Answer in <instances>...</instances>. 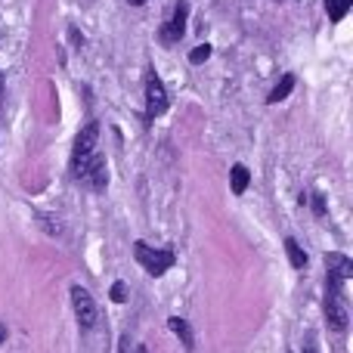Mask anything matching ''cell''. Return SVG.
Wrapping results in <instances>:
<instances>
[{
    "mask_svg": "<svg viewBox=\"0 0 353 353\" xmlns=\"http://www.w3.org/2000/svg\"><path fill=\"white\" fill-rule=\"evenodd\" d=\"M325 319L335 332H344L350 323L347 304H344V279L338 276H329V285H325Z\"/></svg>",
    "mask_w": 353,
    "mask_h": 353,
    "instance_id": "6da1fadb",
    "label": "cell"
},
{
    "mask_svg": "<svg viewBox=\"0 0 353 353\" xmlns=\"http://www.w3.org/2000/svg\"><path fill=\"white\" fill-rule=\"evenodd\" d=\"M134 251H137V261L143 263V270H146L149 276H165L168 270L174 267L171 251H155V248H149L146 242H137Z\"/></svg>",
    "mask_w": 353,
    "mask_h": 353,
    "instance_id": "7a4b0ae2",
    "label": "cell"
},
{
    "mask_svg": "<svg viewBox=\"0 0 353 353\" xmlns=\"http://www.w3.org/2000/svg\"><path fill=\"white\" fill-rule=\"evenodd\" d=\"M146 112L149 118H159L168 112V93H165V84L155 72L146 74Z\"/></svg>",
    "mask_w": 353,
    "mask_h": 353,
    "instance_id": "3957f363",
    "label": "cell"
},
{
    "mask_svg": "<svg viewBox=\"0 0 353 353\" xmlns=\"http://www.w3.org/2000/svg\"><path fill=\"white\" fill-rule=\"evenodd\" d=\"M97 140H99V124L97 121H90L87 128H81L78 140H74V171H81V168H84V161L93 155Z\"/></svg>",
    "mask_w": 353,
    "mask_h": 353,
    "instance_id": "277c9868",
    "label": "cell"
},
{
    "mask_svg": "<svg viewBox=\"0 0 353 353\" xmlns=\"http://www.w3.org/2000/svg\"><path fill=\"white\" fill-rule=\"evenodd\" d=\"M72 304H74V316H78L81 329H93V323H97V304H93L90 292L81 285L72 288Z\"/></svg>",
    "mask_w": 353,
    "mask_h": 353,
    "instance_id": "5b68a950",
    "label": "cell"
},
{
    "mask_svg": "<svg viewBox=\"0 0 353 353\" xmlns=\"http://www.w3.org/2000/svg\"><path fill=\"white\" fill-rule=\"evenodd\" d=\"M78 174L84 176V180H90V186L97 189V192H103V189L109 186V165H105L103 155H90Z\"/></svg>",
    "mask_w": 353,
    "mask_h": 353,
    "instance_id": "8992f818",
    "label": "cell"
},
{
    "mask_svg": "<svg viewBox=\"0 0 353 353\" xmlns=\"http://www.w3.org/2000/svg\"><path fill=\"white\" fill-rule=\"evenodd\" d=\"M186 12H189V3H176V10H174V19L171 22L165 25V28H161V43H165V47H171L174 41H180L183 37V28H186Z\"/></svg>",
    "mask_w": 353,
    "mask_h": 353,
    "instance_id": "52a82bcc",
    "label": "cell"
},
{
    "mask_svg": "<svg viewBox=\"0 0 353 353\" xmlns=\"http://www.w3.org/2000/svg\"><path fill=\"white\" fill-rule=\"evenodd\" d=\"M325 270H329V276L347 279V276L353 273V263L347 261V254H338V251H332V254H325Z\"/></svg>",
    "mask_w": 353,
    "mask_h": 353,
    "instance_id": "ba28073f",
    "label": "cell"
},
{
    "mask_svg": "<svg viewBox=\"0 0 353 353\" xmlns=\"http://www.w3.org/2000/svg\"><path fill=\"white\" fill-rule=\"evenodd\" d=\"M230 180H232V192L242 195L245 189H248V168L236 165V168H232V174H230Z\"/></svg>",
    "mask_w": 353,
    "mask_h": 353,
    "instance_id": "9c48e42d",
    "label": "cell"
},
{
    "mask_svg": "<svg viewBox=\"0 0 353 353\" xmlns=\"http://www.w3.org/2000/svg\"><path fill=\"white\" fill-rule=\"evenodd\" d=\"M285 251H288V261H292L294 270H304L307 267V254L301 251V245L294 242V239H288V242H285Z\"/></svg>",
    "mask_w": 353,
    "mask_h": 353,
    "instance_id": "30bf717a",
    "label": "cell"
},
{
    "mask_svg": "<svg viewBox=\"0 0 353 353\" xmlns=\"http://www.w3.org/2000/svg\"><path fill=\"white\" fill-rule=\"evenodd\" d=\"M292 87H294V74H285V78L276 84V90L270 93V103H279V99H285L288 93H292Z\"/></svg>",
    "mask_w": 353,
    "mask_h": 353,
    "instance_id": "8fae6325",
    "label": "cell"
},
{
    "mask_svg": "<svg viewBox=\"0 0 353 353\" xmlns=\"http://www.w3.org/2000/svg\"><path fill=\"white\" fill-rule=\"evenodd\" d=\"M350 6H353V0H325V10H329V16L335 19V22L347 16Z\"/></svg>",
    "mask_w": 353,
    "mask_h": 353,
    "instance_id": "7c38bea8",
    "label": "cell"
},
{
    "mask_svg": "<svg viewBox=\"0 0 353 353\" xmlns=\"http://www.w3.org/2000/svg\"><path fill=\"white\" fill-rule=\"evenodd\" d=\"M174 329V335L176 338H183V347L186 350H192V332H189V325L183 323V319H171V323H168Z\"/></svg>",
    "mask_w": 353,
    "mask_h": 353,
    "instance_id": "4fadbf2b",
    "label": "cell"
},
{
    "mask_svg": "<svg viewBox=\"0 0 353 353\" xmlns=\"http://www.w3.org/2000/svg\"><path fill=\"white\" fill-rule=\"evenodd\" d=\"M208 56H211V47H208V43H201V47H195L192 53H189V62H195V65H199V62H205Z\"/></svg>",
    "mask_w": 353,
    "mask_h": 353,
    "instance_id": "5bb4252c",
    "label": "cell"
},
{
    "mask_svg": "<svg viewBox=\"0 0 353 353\" xmlns=\"http://www.w3.org/2000/svg\"><path fill=\"white\" fill-rule=\"evenodd\" d=\"M124 298H128V288H124V282H115V285H112V301H115V304H121Z\"/></svg>",
    "mask_w": 353,
    "mask_h": 353,
    "instance_id": "9a60e30c",
    "label": "cell"
},
{
    "mask_svg": "<svg viewBox=\"0 0 353 353\" xmlns=\"http://www.w3.org/2000/svg\"><path fill=\"white\" fill-rule=\"evenodd\" d=\"M301 353H319V347H316V338L307 335V341H304V347H301Z\"/></svg>",
    "mask_w": 353,
    "mask_h": 353,
    "instance_id": "2e32d148",
    "label": "cell"
},
{
    "mask_svg": "<svg viewBox=\"0 0 353 353\" xmlns=\"http://www.w3.org/2000/svg\"><path fill=\"white\" fill-rule=\"evenodd\" d=\"M3 93H6V84H3V74H0V105H3Z\"/></svg>",
    "mask_w": 353,
    "mask_h": 353,
    "instance_id": "e0dca14e",
    "label": "cell"
},
{
    "mask_svg": "<svg viewBox=\"0 0 353 353\" xmlns=\"http://www.w3.org/2000/svg\"><path fill=\"white\" fill-rule=\"evenodd\" d=\"M6 341V329H3V325H0V344H3Z\"/></svg>",
    "mask_w": 353,
    "mask_h": 353,
    "instance_id": "ac0fdd59",
    "label": "cell"
},
{
    "mask_svg": "<svg viewBox=\"0 0 353 353\" xmlns=\"http://www.w3.org/2000/svg\"><path fill=\"white\" fill-rule=\"evenodd\" d=\"M121 353H128V338H124V341H121Z\"/></svg>",
    "mask_w": 353,
    "mask_h": 353,
    "instance_id": "d6986e66",
    "label": "cell"
},
{
    "mask_svg": "<svg viewBox=\"0 0 353 353\" xmlns=\"http://www.w3.org/2000/svg\"><path fill=\"white\" fill-rule=\"evenodd\" d=\"M130 3H134V6H140V3H146V0H130Z\"/></svg>",
    "mask_w": 353,
    "mask_h": 353,
    "instance_id": "ffe728a7",
    "label": "cell"
},
{
    "mask_svg": "<svg viewBox=\"0 0 353 353\" xmlns=\"http://www.w3.org/2000/svg\"><path fill=\"white\" fill-rule=\"evenodd\" d=\"M137 353H146V347H140V350H137Z\"/></svg>",
    "mask_w": 353,
    "mask_h": 353,
    "instance_id": "44dd1931",
    "label": "cell"
}]
</instances>
